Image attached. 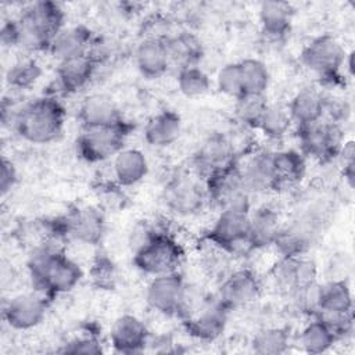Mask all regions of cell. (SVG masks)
<instances>
[{"label": "cell", "mask_w": 355, "mask_h": 355, "mask_svg": "<svg viewBox=\"0 0 355 355\" xmlns=\"http://www.w3.org/2000/svg\"><path fill=\"white\" fill-rule=\"evenodd\" d=\"M28 272L33 290L50 301L72 291L82 280L83 270L65 254L62 244L42 241L31 252Z\"/></svg>", "instance_id": "1"}, {"label": "cell", "mask_w": 355, "mask_h": 355, "mask_svg": "<svg viewBox=\"0 0 355 355\" xmlns=\"http://www.w3.org/2000/svg\"><path fill=\"white\" fill-rule=\"evenodd\" d=\"M67 111L55 94H46L25 104L12 121L17 135L32 144L55 141L64 130Z\"/></svg>", "instance_id": "2"}, {"label": "cell", "mask_w": 355, "mask_h": 355, "mask_svg": "<svg viewBox=\"0 0 355 355\" xmlns=\"http://www.w3.org/2000/svg\"><path fill=\"white\" fill-rule=\"evenodd\" d=\"M17 19L22 33L21 46L31 51H49L53 39L65 26V12L54 1L31 3Z\"/></svg>", "instance_id": "3"}, {"label": "cell", "mask_w": 355, "mask_h": 355, "mask_svg": "<svg viewBox=\"0 0 355 355\" xmlns=\"http://www.w3.org/2000/svg\"><path fill=\"white\" fill-rule=\"evenodd\" d=\"M250 211H219L212 226L205 233V240L215 248L232 255L247 257L257 251L250 239Z\"/></svg>", "instance_id": "4"}, {"label": "cell", "mask_w": 355, "mask_h": 355, "mask_svg": "<svg viewBox=\"0 0 355 355\" xmlns=\"http://www.w3.org/2000/svg\"><path fill=\"white\" fill-rule=\"evenodd\" d=\"M133 129L132 122L126 119L110 126L82 129L75 141L76 153L86 162H104L125 148L126 139Z\"/></svg>", "instance_id": "5"}, {"label": "cell", "mask_w": 355, "mask_h": 355, "mask_svg": "<svg viewBox=\"0 0 355 355\" xmlns=\"http://www.w3.org/2000/svg\"><path fill=\"white\" fill-rule=\"evenodd\" d=\"M183 258L184 250L182 244L164 227L144 245L132 252L133 265L150 276L178 270Z\"/></svg>", "instance_id": "6"}, {"label": "cell", "mask_w": 355, "mask_h": 355, "mask_svg": "<svg viewBox=\"0 0 355 355\" xmlns=\"http://www.w3.org/2000/svg\"><path fill=\"white\" fill-rule=\"evenodd\" d=\"M202 182L208 202L218 211H251V194L244 186L239 162L211 173Z\"/></svg>", "instance_id": "7"}, {"label": "cell", "mask_w": 355, "mask_h": 355, "mask_svg": "<svg viewBox=\"0 0 355 355\" xmlns=\"http://www.w3.org/2000/svg\"><path fill=\"white\" fill-rule=\"evenodd\" d=\"M322 216L315 209L298 212L294 218L283 222L282 230L272 247L280 257L305 255L322 234Z\"/></svg>", "instance_id": "8"}, {"label": "cell", "mask_w": 355, "mask_h": 355, "mask_svg": "<svg viewBox=\"0 0 355 355\" xmlns=\"http://www.w3.org/2000/svg\"><path fill=\"white\" fill-rule=\"evenodd\" d=\"M347 51L331 35L312 39L301 51V62L324 83L336 85L341 79Z\"/></svg>", "instance_id": "9"}, {"label": "cell", "mask_w": 355, "mask_h": 355, "mask_svg": "<svg viewBox=\"0 0 355 355\" xmlns=\"http://www.w3.org/2000/svg\"><path fill=\"white\" fill-rule=\"evenodd\" d=\"M297 137L300 151L305 158H313L319 162H329L338 158L344 144L341 125L324 119L308 126L297 128Z\"/></svg>", "instance_id": "10"}, {"label": "cell", "mask_w": 355, "mask_h": 355, "mask_svg": "<svg viewBox=\"0 0 355 355\" xmlns=\"http://www.w3.org/2000/svg\"><path fill=\"white\" fill-rule=\"evenodd\" d=\"M162 201L166 209L175 215H194L208 202L204 182L184 173L176 175L164 186Z\"/></svg>", "instance_id": "11"}, {"label": "cell", "mask_w": 355, "mask_h": 355, "mask_svg": "<svg viewBox=\"0 0 355 355\" xmlns=\"http://www.w3.org/2000/svg\"><path fill=\"white\" fill-rule=\"evenodd\" d=\"M187 284L178 272L153 276L146 288L148 306L164 316H180L186 300Z\"/></svg>", "instance_id": "12"}, {"label": "cell", "mask_w": 355, "mask_h": 355, "mask_svg": "<svg viewBox=\"0 0 355 355\" xmlns=\"http://www.w3.org/2000/svg\"><path fill=\"white\" fill-rule=\"evenodd\" d=\"M261 294L262 282L259 276L248 268H241L222 280L215 298L230 312L255 302Z\"/></svg>", "instance_id": "13"}, {"label": "cell", "mask_w": 355, "mask_h": 355, "mask_svg": "<svg viewBox=\"0 0 355 355\" xmlns=\"http://www.w3.org/2000/svg\"><path fill=\"white\" fill-rule=\"evenodd\" d=\"M50 300L33 290L10 298L3 306V319L14 330H31L46 318Z\"/></svg>", "instance_id": "14"}, {"label": "cell", "mask_w": 355, "mask_h": 355, "mask_svg": "<svg viewBox=\"0 0 355 355\" xmlns=\"http://www.w3.org/2000/svg\"><path fill=\"white\" fill-rule=\"evenodd\" d=\"M227 316L229 311L214 297L212 300H205L197 311L182 319V324L191 338L201 343H212L225 333Z\"/></svg>", "instance_id": "15"}, {"label": "cell", "mask_w": 355, "mask_h": 355, "mask_svg": "<svg viewBox=\"0 0 355 355\" xmlns=\"http://www.w3.org/2000/svg\"><path fill=\"white\" fill-rule=\"evenodd\" d=\"M273 279L282 290L291 295L301 288L318 283V265L306 254L280 257L273 268Z\"/></svg>", "instance_id": "16"}, {"label": "cell", "mask_w": 355, "mask_h": 355, "mask_svg": "<svg viewBox=\"0 0 355 355\" xmlns=\"http://www.w3.org/2000/svg\"><path fill=\"white\" fill-rule=\"evenodd\" d=\"M110 344L118 354H139L150 344V331L140 318L132 313H125L116 318L112 323L110 330Z\"/></svg>", "instance_id": "17"}, {"label": "cell", "mask_w": 355, "mask_h": 355, "mask_svg": "<svg viewBox=\"0 0 355 355\" xmlns=\"http://www.w3.org/2000/svg\"><path fill=\"white\" fill-rule=\"evenodd\" d=\"M62 220L69 239L89 245H97L103 240L105 219L103 212L93 205L78 207L62 215Z\"/></svg>", "instance_id": "18"}, {"label": "cell", "mask_w": 355, "mask_h": 355, "mask_svg": "<svg viewBox=\"0 0 355 355\" xmlns=\"http://www.w3.org/2000/svg\"><path fill=\"white\" fill-rule=\"evenodd\" d=\"M225 133L208 136L197 148L193 157V165L197 175L204 180L214 172L237 164Z\"/></svg>", "instance_id": "19"}, {"label": "cell", "mask_w": 355, "mask_h": 355, "mask_svg": "<svg viewBox=\"0 0 355 355\" xmlns=\"http://www.w3.org/2000/svg\"><path fill=\"white\" fill-rule=\"evenodd\" d=\"M240 172L244 186L251 196L277 191L273 169V151L255 150L247 157L244 166H240Z\"/></svg>", "instance_id": "20"}, {"label": "cell", "mask_w": 355, "mask_h": 355, "mask_svg": "<svg viewBox=\"0 0 355 355\" xmlns=\"http://www.w3.org/2000/svg\"><path fill=\"white\" fill-rule=\"evenodd\" d=\"M96 68L97 64L89 54L58 61L55 69L57 92L64 94L78 93L92 80Z\"/></svg>", "instance_id": "21"}, {"label": "cell", "mask_w": 355, "mask_h": 355, "mask_svg": "<svg viewBox=\"0 0 355 355\" xmlns=\"http://www.w3.org/2000/svg\"><path fill=\"white\" fill-rule=\"evenodd\" d=\"M78 119L82 129L110 126L122 122L125 118L116 103L105 94H90L83 98L78 110Z\"/></svg>", "instance_id": "22"}, {"label": "cell", "mask_w": 355, "mask_h": 355, "mask_svg": "<svg viewBox=\"0 0 355 355\" xmlns=\"http://www.w3.org/2000/svg\"><path fill=\"white\" fill-rule=\"evenodd\" d=\"M135 62L147 79H158L171 68L164 36L144 37L136 47Z\"/></svg>", "instance_id": "23"}, {"label": "cell", "mask_w": 355, "mask_h": 355, "mask_svg": "<svg viewBox=\"0 0 355 355\" xmlns=\"http://www.w3.org/2000/svg\"><path fill=\"white\" fill-rule=\"evenodd\" d=\"M286 108L295 128L308 126L324 118L326 97L315 87H304L291 97Z\"/></svg>", "instance_id": "24"}, {"label": "cell", "mask_w": 355, "mask_h": 355, "mask_svg": "<svg viewBox=\"0 0 355 355\" xmlns=\"http://www.w3.org/2000/svg\"><path fill=\"white\" fill-rule=\"evenodd\" d=\"M94 37L92 29L82 24L64 26L53 39L49 53L58 61L83 55L89 53Z\"/></svg>", "instance_id": "25"}, {"label": "cell", "mask_w": 355, "mask_h": 355, "mask_svg": "<svg viewBox=\"0 0 355 355\" xmlns=\"http://www.w3.org/2000/svg\"><path fill=\"white\" fill-rule=\"evenodd\" d=\"M166 51L171 67L176 71L200 65L204 58V46L200 37L189 31L178 32L172 36L165 37Z\"/></svg>", "instance_id": "26"}, {"label": "cell", "mask_w": 355, "mask_h": 355, "mask_svg": "<svg viewBox=\"0 0 355 355\" xmlns=\"http://www.w3.org/2000/svg\"><path fill=\"white\" fill-rule=\"evenodd\" d=\"M283 219L270 205H261L250 211V239L255 250L272 247L282 230Z\"/></svg>", "instance_id": "27"}, {"label": "cell", "mask_w": 355, "mask_h": 355, "mask_svg": "<svg viewBox=\"0 0 355 355\" xmlns=\"http://www.w3.org/2000/svg\"><path fill=\"white\" fill-rule=\"evenodd\" d=\"M148 169V159L139 148L125 147L112 158L114 179L121 187L140 183L147 176Z\"/></svg>", "instance_id": "28"}, {"label": "cell", "mask_w": 355, "mask_h": 355, "mask_svg": "<svg viewBox=\"0 0 355 355\" xmlns=\"http://www.w3.org/2000/svg\"><path fill=\"white\" fill-rule=\"evenodd\" d=\"M182 133V118L172 110H164L153 115L143 130L148 146L164 148L173 144Z\"/></svg>", "instance_id": "29"}, {"label": "cell", "mask_w": 355, "mask_h": 355, "mask_svg": "<svg viewBox=\"0 0 355 355\" xmlns=\"http://www.w3.org/2000/svg\"><path fill=\"white\" fill-rule=\"evenodd\" d=\"M295 10L287 1H263L259 6V24L262 32L272 40H280L291 29Z\"/></svg>", "instance_id": "30"}, {"label": "cell", "mask_w": 355, "mask_h": 355, "mask_svg": "<svg viewBox=\"0 0 355 355\" xmlns=\"http://www.w3.org/2000/svg\"><path fill=\"white\" fill-rule=\"evenodd\" d=\"M273 169L277 190L298 184L306 173V158L300 150L284 148L273 151Z\"/></svg>", "instance_id": "31"}, {"label": "cell", "mask_w": 355, "mask_h": 355, "mask_svg": "<svg viewBox=\"0 0 355 355\" xmlns=\"http://www.w3.org/2000/svg\"><path fill=\"white\" fill-rule=\"evenodd\" d=\"M354 311V301L349 284L345 279H330L319 284L318 313H349Z\"/></svg>", "instance_id": "32"}, {"label": "cell", "mask_w": 355, "mask_h": 355, "mask_svg": "<svg viewBox=\"0 0 355 355\" xmlns=\"http://www.w3.org/2000/svg\"><path fill=\"white\" fill-rule=\"evenodd\" d=\"M338 338L330 330V327L319 318L313 316L300 333L298 343L302 351L308 354H323L327 352Z\"/></svg>", "instance_id": "33"}, {"label": "cell", "mask_w": 355, "mask_h": 355, "mask_svg": "<svg viewBox=\"0 0 355 355\" xmlns=\"http://www.w3.org/2000/svg\"><path fill=\"white\" fill-rule=\"evenodd\" d=\"M234 100L233 112L237 125L258 130L259 122L269 105L266 94H241Z\"/></svg>", "instance_id": "34"}, {"label": "cell", "mask_w": 355, "mask_h": 355, "mask_svg": "<svg viewBox=\"0 0 355 355\" xmlns=\"http://www.w3.org/2000/svg\"><path fill=\"white\" fill-rule=\"evenodd\" d=\"M251 349L259 355H280L290 347V331L286 327H265L251 338Z\"/></svg>", "instance_id": "35"}, {"label": "cell", "mask_w": 355, "mask_h": 355, "mask_svg": "<svg viewBox=\"0 0 355 355\" xmlns=\"http://www.w3.org/2000/svg\"><path fill=\"white\" fill-rule=\"evenodd\" d=\"M239 62L243 94H266L270 83V72L266 64L258 58H244Z\"/></svg>", "instance_id": "36"}, {"label": "cell", "mask_w": 355, "mask_h": 355, "mask_svg": "<svg viewBox=\"0 0 355 355\" xmlns=\"http://www.w3.org/2000/svg\"><path fill=\"white\" fill-rule=\"evenodd\" d=\"M43 71L37 60L25 57L15 61L6 72V82L14 90H28L37 83Z\"/></svg>", "instance_id": "37"}, {"label": "cell", "mask_w": 355, "mask_h": 355, "mask_svg": "<svg viewBox=\"0 0 355 355\" xmlns=\"http://www.w3.org/2000/svg\"><path fill=\"white\" fill-rule=\"evenodd\" d=\"M291 126H293V122L287 108L269 103L259 122L258 130L266 139L276 141V140H282L290 132Z\"/></svg>", "instance_id": "38"}, {"label": "cell", "mask_w": 355, "mask_h": 355, "mask_svg": "<svg viewBox=\"0 0 355 355\" xmlns=\"http://www.w3.org/2000/svg\"><path fill=\"white\" fill-rule=\"evenodd\" d=\"M176 85L179 92L186 97H200L209 92L211 89V79L208 73L197 67H187L179 69L176 73Z\"/></svg>", "instance_id": "39"}, {"label": "cell", "mask_w": 355, "mask_h": 355, "mask_svg": "<svg viewBox=\"0 0 355 355\" xmlns=\"http://www.w3.org/2000/svg\"><path fill=\"white\" fill-rule=\"evenodd\" d=\"M216 87L220 93L237 98L243 94V82L240 62H227L216 73Z\"/></svg>", "instance_id": "40"}, {"label": "cell", "mask_w": 355, "mask_h": 355, "mask_svg": "<svg viewBox=\"0 0 355 355\" xmlns=\"http://www.w3.org/2000/svg\"><path fill=\"white\" fill-rule=\"evenodd\" d=\"M93 284L101 290H112L116 284V268L114 262L104 254L98 255L90 269Z\"/></svg>", "instance_id": "41"}, {"label": "cell", "mask_w": 355, "mask_h": 355, "mask_svg": "<svg viewBox=\"0 0 355 355\" xmlns=\"http://www.w3.org/2000/svg\"><path fill=\"white\" fill-rule=\"evenodd\" d=\"M104 351L101 340L96 333H86L76 336L67 341L60 352L62 354H101Z\"/></svg>", "instance_id": "42"}, {"label": "cell", "mask_w": 355, "mask_h": 355, "mask_svg": "<svg viewBox=\"0 0 355 355\" xmlns=\"http://www.w3.org/2000/svg\"><path fill=\"white\" fill-rule=\"evenodd\" d=\"M17 182H18L17 166L14 165V162L11 159H8L7 157H3L1 164H0V193H1V196H6L7 193H10L15 187Z\"/></svg>", "instance_id": "43"}, {"label": "cell", "mask_w": 355, "mask_h": 355, "mask_svg": "<svg viewBox=\"0 0 355 355\" xmlns=\"http://www.w3.org/2000/svg\"><path fill=\"white\" fill-rule=\"evenodd\" d=\"M22 33L18 19H7L3 22L0 29V42L4 47L21 46Z\"/></svg>", "instance_id": "44"}]
</instances>
